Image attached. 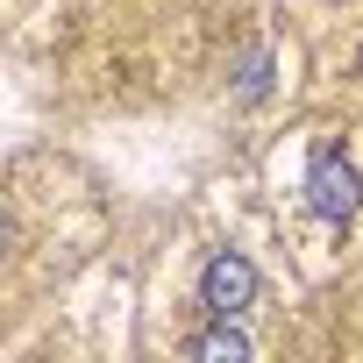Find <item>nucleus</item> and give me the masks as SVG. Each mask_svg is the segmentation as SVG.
Instances as JSON below:
<instances>
[{
	"instance_id": "7ed1b4c3",
	"label": "nucleus",
	"mask_w": 363,
	"mask_h": 363,
	"mask_svg": "<svg viewBox=\"0 0 363 363\" xmlns=\"http://www.w3.org/2000/svg\"><path fill=\"white\" fill-rule=\"evenodd\" d=\"M193 356H242V335L214 328V335H200V342H193Z\"/></svg>"
},
{
	"instance_id": "f257e3e1",
	"label": "nucleus",
	"mask_w": 363,
	"mask_h": 363,
	"mask_svg": "<svg viewBox=\"0 0 363 363\" xmlns=\"http://www.w3.org/2000/svg\"><path fill=\"white\" fill-rule=\"evenodd\" d=\"M250 299H257V271H250V257H235V250H221V257H214V264L200 271V306L228 320V313H242Z\"/></svg>"
},
{
	"instance_id": "f03ea898",
	"label": "nucleus",
	"mask_w": 363,
	"mask_h": 363,
	"mask_svg": "<svg viewBox=\"0 0 363 363\" xmlns=\"http://www.w3.org/2000/svg\"><path fill=\"white\" fill-rule=\"evenodd\" d=\"M313 207H320V214H335V221L356 207V178H349V164H335V157H320V164H313Z\"/></svg>"
}]
</instances>
